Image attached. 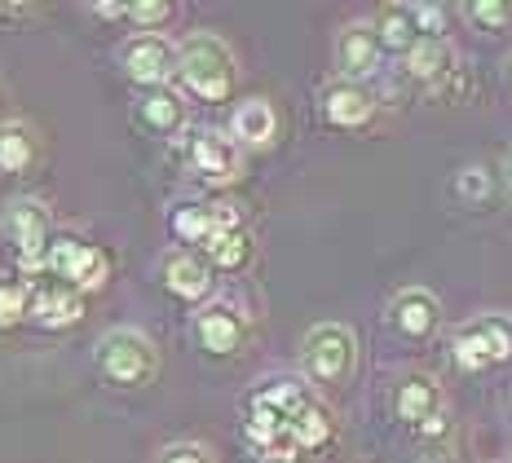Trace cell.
Wrapping results in <instances>:
<instances>
[{
    "label": "cell",
    "mask_w": 512,
    "mask_h": 463,
    "mask_svg": "<svg viewBox=\"0 0 512 463\" xmlns=\"http://www.w3.org/2000/svg\"><path fill=\"white\" fill-rule=\"evenodd\" d=\"M314 402L309 389L292 375H279V380H265L261 389L248 397V441L261 446L270 459H292L296 441H292V424L305 406Z\"/></svg>",
    "instance_id": "6da1fadb"
},
{
    "label": "cell",
    "mask_w": 512,
    "mask_h": 463,
    "mask_svg": "<svg viewBox=\"0 0 512 463\" xmlns=\"http://www.w3.org/2000/svg\"><path fill=\"white\" fill-rule=\"evenodd\" d=\"M177 75L199 102H226L234 93V53L212 31H195L177 45Z\"/></svg>",
    "instance_id": "7a4b0ae2"
},
{
    "label": "cell",
    "mask_w": 512,
    "mask_h": 463,
    "mask_svg": "<svg viewBox=\"0 0 512 463\" xmlns=\"http://www.w3.org/2000/svg\"><path fill=\"white\" fill-rule=\"evenodd\" d=\"M98 371L120 389H142L155 380L159 371V353L155 344L133 327H115L98 340Z\"/></svg>",
    "instance_id": "3957f363"
},
{
    "label": "cell",
    "mask_w": 512,
    "mask_h": 463,
    "mask_svg": "<svg viewBox=\"0 0 512 463\" xmlns=\"http://www.w3.org/2000/svg\"><path fill=\"white\" fill-rule=\"evenodd\" d=\"M354 358H358V340L340 322H318L301 344V366L314 384H340L354 371Z\"/></svg>",
    "instance_id": "277c9868"
},
{
    "label": "cell",
    "mask_w": 512,
    "mask_h": 463,
    "mask_svg": "<svg viewBox=\"0 0 512 463\" xmlns=\"http://www.w3.org/2000/svg\"><path fill=\"white\" fill-rule=\"evenodd\" d=\"M0 234L18 252L23 269H45V252L53 239V217L40 199H14L0 212Z\"/></svg>",
    "instance_id": "5b68a950"
},
{
    "label": "cell",
    "mask_w": 512,
    "mask_h": 463,
    "mask_svg": "<svg viewBox=\"0 0 512 463\" xmlns=\"http://www.w3.org/2000/svg\"><path fill=\"white\" fill-rule=\"evenodd\" d=\"M45 269L58 283L76 287V292H93V287L106 283V274H111V261H106L102 247L76 239V234H58V239H49V252H45Z\"/></svg>",
    "instance_id": "8992f818"
},
{
    "label": "cell",
    "mask_w": 512,
    "mask_h": 463,
    "mask_svg": "<svg viewBox=\"0 0 512 463\" xmlns=\"http://www.w3.org/2000/svg\"><path fill=\"white\" fill-rule=\"evenodd\" d=\"M451 349L464 371H490V366L512 358V322L499 314L473 318V322H464V327H455Z\"/></svg>",
    "instance_id": "52a82bcc"
},
{
    "label": "cell",
    "mask_w": 512,
    "mask_h": 463,
    "mask_svg": "<svg viewBox=\"0 0 512 463\" xmlns=\"http://www.w3.org/2000/svg\"><path fill=\"white\" fill-rule=\"evenodd\" d=\"M120 62H124V75L133 84H142V89H164V84L177 75V45H168V40L155 36V31H142V36H133L124 45Z\"/></svg>",
    "instance_id": "ba28073f"
},
{
    "label": "cell",
    "mask_w": 512,
    "mask_h": 463,
    "mask_svg": "<svg viewBox=\"0 0 512 463\" xmlns=\"http://www.w3.org/2000/svg\"><path fill=\"white\" fill-rule=\"evenodd\" d=\"M186 164L208 186H226V181L239 177V146L217 128H195L186 137Z\"/></svg>",
    "instance_id": "9c48e42d"
},
{
    "label": "cell",
    "mask_w": 512,
    "mask_h": 463,
    "mask_svg": "<svg viewBox=\"0 0 512 463\" xmlns=\"http://www.w3.org/2000/svg\"><path fill=\"white\" fill-rule=\"evenodd\" d=\"M195 340L212 358H230V353H239L243 340H248V318L234 305H226V300H212V305H204L195 314Z\"/></svg>",
    "instance_id": "30bf717a"
},
{
    "label": "cell",
    "mask_w": 512,
    "mask_h": 463,
    "mask_svg": "<svg viewBox=\"0 0 512 463\" xmlns=\"http://www.w3.org/2000/svg\"><path fill=\"white\" fill-rule=\"evenodd\" d=\"M80 314H84V296L76 287L58 283V278H45V283L27 287V318H36L40 327H49V331L76 327Z\"/></svg>",
    "instance_id": "8fae6325"
},
{
    "label": "cell",
    "mask_w": 512,
    "mask_h": 463,
    "mask_svg": "<svg viewBox=\"0 0 512 463\" xmlns=\"http://www.w3.org/2000/svg\"><path fill=\"white\" fill-rule=\"evenodd\" d=\"M380 62V40L371 31L367 18H354V23L340 27L336 36V67H340V80H354L362 84V75H371Z\"/></svg>",
    "instance_id": "7c38bea8"
},
{
    "label": "cell",
    "mask_w": 512,
    "mask_h": 463,
    "mask_svg": "<svg viewBox=\"0 0 512 463\" xmlns=\"http://www.w3.org/2000/svg\"><path fill=\"white\" fill-rule=\"evenodd\" d=\"M389 322H393V331H398V336H407V340H429L433 331H437V322H442L437 296L424 292V287H407L402 296H393Z\"/></svg>",
    "instance_id": "4fadbf2b"
},
{
    "label": "cell",
    "mask_w": 512,
    "mask_h": 463,
    "mask_svg": "<svg viewBox=\"0 0 512 463\" xmlns=\"http://www.w3.org/2000/svg\"><path fill=\"white\" fill-rule=\"evenodd\" d=\"M323 115H327V124H336V128H362L376 115V98L367 93V84L332 80L323 89Z\"/></svg>",
    "instance_id": "5bb4252c"
},
{
    "label": "cell",
    "mask_w": 512,
    "mask_h": 463,
    "mask_svg": "<svg viewBox=\"0 0 512 463\" xmlns=\"http://www.w3.org/2000/svg\"><path fill=\"white\" fill-rule=\"evenodd\" d=\"M164 287L177 300H204L212 292V265L204 261V256L168 252L164 256Z\"/></svg>",
    "instance_id": "9a60e30c"
},
{
    "label": "cell",
    "mask_w": 512,
    "mask_h": 463,
    "mask_svg": "<svg viewBox=\"0 0 512 463\" xmlns=\"http://www.w3.org/2000/svg\"><path fill=\"white\" fill-rule=\"evenodd\" d=\"M274 133H279V115L265 98H248L234 106L230 120V142L234 146H270Z\"/></svg>",
    "instance_id": "2e32d148"
},
{
    "label": "cell",
    "mask_w": 512,
    "mask_h": 463,
    "mask_svg": "<svg viewBox=\"0 0 512 463\" xmlns=\"http://www.w3.org/2000/svg\"><path fill=\"white\" fill-rule=\"evenodd\" d=\"M137 120L142 128H151L155 137H173L186 128V102L177 98L173 89H142V98H137Z\"/></svg>",
    "instance_id": "e0dca14e"
},
{
    "label": "cell",
    "mask_w": 512,
    "mask_h": 463,
    "mask_svg": "<svg viewBox=\"0 0 512 463\" xmlns=\"http://www.w3.org/2000/svg\"><path fill=\"white\" fill-rule=\"evenodd\" d=\"M437 406H442V393H437V384L429 375H402L398 389H393V411H398L402 424H429L437 415Z\"/></svg>",
    "instance_id": "ac0fdd59"
},
{
    "label": "cell",
    "mask_w": 512,
    "mask_h": 463,
    "mask_svg": "<svg viewBox=\"0 0 512 463\" xmlns=\"http://www.w3.org/2000/svg\"><path fill=\"white\" fill-rule=\"evenodd\" d=\"M371 31H376L380 49H398V53H407L415 40H420L411 5H380L376 18H371Z\"/></svg>",
    "instance_id": "d6986e66"
},
{
    "label": "cell",
    "mask_w": 512,
    "mask_h": 463,
    "mask_svg": "<svg viewBox=\"0 0 512 463\" xmlns=\"http://www.w3.org/2000/svg\"><path fill=\"white\" fill-rule=\"evenodd\" d=\"M199 247H204L208 261L217 269H243V265H248V256H252L248 230H212Z\"/></svg>",
    "instance_id": "ffe728a7"
},
{
    "label": "cell",
    "mask_w": 512,
    "mask_h": 463,
    "mask_svg": "<svg viewBox=\"0 0 512 463\" xmlns=\"http://www.w3.org/2000/svg\"><path fill=\"white\" fill-rule=\"evenodd\" d=\"M36 159V137L27 124H0V172H27Z\"/></svg>",
    "instance_id": "44dd1931"
},
{
    "label": "cell",
    "mask_w": 512,
    "mask_h": 463,
    "mask_svg": "<svg viewBox=\"0 0 512 463\" xmlns=\"http://www.w3.org/2000/svg\"><path fill=\"white\" fill-rule=\"evenodd\" d=\"M446 67H451V49H446L442 40L420 36V40H415V45L407 49V71L415 75V80H433V75H442Z\"/></svg>",
    "instance_id": "7402d4cb"
},
{
    "label": "cell",
    "mask_w": 512,
    "mask_h": 463,
    "mask_svg": "<svg viewBox=\"0 0 512 463\" xmlns=\"http://www.w3.org/2000/svg\"><path fill=\"white\" fill-rule=\"evenodd\" d=\"M327 437H332V415H327L318 402H309L305 411L296 415V424H292V441H296V450H314V446H323Z\"/></svg>",
    "instance_id": "603a6c76"
},
{
    "label": "cell",
    "mask_w": 512,
    "mask_h": 463,
    "mask_svg": "<svg viewBox=\"0 0 512 463\" xmlns=\"http://www.w3.org/2000/svg\"><path fill=\"white\" fill-rule=\"evenodd\" d=\"M168 225H173V234L181 243H204L212 234V208H204V203H181V208H173Z\"/></svg>",
    "instance_id": "cb8c5ba5"
},
{
    "label": "cell",
    "mask_w": 512,
    "mask_h": 463,
    "mask_svg": "<svg viewBox=\"0 0 512 463\" xmlns=\"http://www.w3.org/2000/svg\"><path fill=\"white\" fill-rule=\"evenodd\" d=\"M27 318V283L18 278H0V331L18 327Z\"/></svg>",
    "instance_id": "d4e9b609"
},
{
    "label": "cell",
    "mask_w": 512,
    "mask_h": 463,
    "mask_svg": "<svg viewBox=\"0 0 512 463\" xmlns=\"http://www.w3.org/2000/svg\"><path fill=\"white\" fill-rule=\"evenodd\" d=\"M473 23H482L490 31H499V27H508L512 23V5H504V0H473V5L464 9Z\"/></svg>",
    "instance_id": "484cf974"
},
{
    "label": "cell",
    "mask_w": 512,
    "mask_h": 463,
    "mask_svg": "<svg viewBox=\"0 0 512 463\" xmlns=\"http://www.w3.org/2000/svg\"><path fill=\"white\" fill-rule=\"evenodd\" d=\"M124 18H133L137 27H159L173 18V5H164V0H137V5H124Z\"/></svg>",
    "instance_id": "4316f807"
},
{
    "label": "cell",
    "mask_w": 512,
    "mask_h": 463,
    "mask_svg": "<svg viewBox=\"0 0 512 463\" xmlns=\"http://www.w3.org/2000/svg\"><path fill=\"white\" fill-rule=\"evenodd\" d=\"M455 186H460V195H464V199H473V203H482V199L490 195V177H486V168H477V164H473V168H464Z\"/></svg>",
    "instance_id": "83f0119b"
},
{
    "label": "cell",
    "mask_w": 512,
    "mask_h": 463,
    "mask_svg": "<svg viewBox=\"0 0 512 463\" xmlns=\"http://www.w3.org/2000/svg\"><path fill=\"white\" fill-rule=\"evenodd\" d=\"M411 14H415V27H420V36L442 40V27H446L442 9H437V5H411Z\"/></svg>",
    "instance_id": "f1b7e54d"
},
{
    "label": "cell",
    "mask_w": 512,
    "mask_h": 463,
    "mask_svg": "<svg viewBox=\"0 0 512 463\" xmlns=\"http://www.w3.org/2000/svg\"><path fill=\"white\" fill-rule=\"evenodd\" d=\"M159 463H212V455L204 446H195V441H177V446H168Z\"/></svg>",
    "instance_id": "f546056e"
},
{
    "label": "cell",
    "mask_w": 512,
    "mask_h": 463,
    "mask_svg": "<svg viewBox=\"0 0 512 463\" xmlns=\"http://www.w3.org/2000/svg\"><path fill=\"white\" fill-rule=\"evenodd\" d=\"M98 18H124V5H93Z\"/></svg>",
    "instance_id": "4dcf8cb0"
},
{
    "label": "cell",
    "mask_w": 512,
    "mask_h": 463,
    "mask_svg": "<svg viewBox=\"0 0 512 463\" xmlns=\"http://www.w3.org/2000/svg\"><path fill=\"white\" fill-rule=\"evenodd\" d=\"M504 186H508V199H512V146H508V155H504Z\"/></svg>",
    "instance_id": "1f68e13d"
},
{
    "label": "cell",
    "mask_w": 512,
    "mask_h": 463,
    "mask_svg": "<svg viewBox=\"0 0 512 463\" xmlns=\"http://www.w3.org/2000/svg\"><path fill=\"white\" fill-rule=\"evenodd\" d=\"M508 75H512V62H508Z\"/></svg>",
    "instance_id": "d6a6232c"
}]
</instances>
